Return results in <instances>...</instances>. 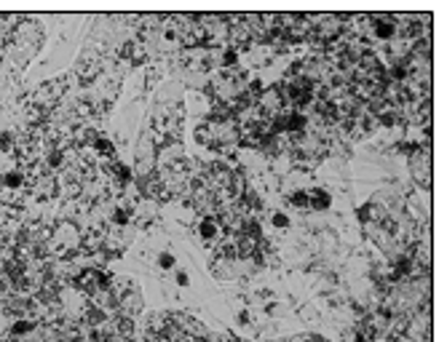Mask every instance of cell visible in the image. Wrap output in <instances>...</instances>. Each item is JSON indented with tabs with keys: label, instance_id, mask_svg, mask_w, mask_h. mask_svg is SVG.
<instances>
[{
	"label": "cell",
	"instance_id": "cell-1",
	"mask_svg": "<svg viewBox=\"0 0 447 342\" xmlns=\"http://www.w3.org/2000/svg\"><path fill=\"white\" fill-rule=\"evenodd\" d=\"M195 139L206 150L231 155L239 147V123L236 118H219V115L209 112V118L201 120L198 128H195Z\"/></svg>",
	"mask_w": 447,
	"mask_h": 342
},
{
	"label": "cell",
	"instance_id": "cell-2",
	"mask_svg": "<svg viewBox=\"0 0 447 342\" xmlns=\"http://www.w3.org/2000/svg\"><path fill=\"white\" fill-rule=\"evenodd\" d=\"M182 123H185V107L182 102L163 104L153 115V128H150V142L155 150H169L171 144L179 147L182 139Z\"/></svg>",
	"mask_w": 447,
	"mask_h": 342
},
{
	"label": "cell",
	"instance_id": "cell-3",
	"mask_svg": "<svg viewBox=\"0 0 447 342\" xmlns=\"http://www.w3.org/2000/svg\"><path fill=\"white\" fill-rule=\"evenodd\" d=\"M174 62H179L185 70H193V72H211L214 67H219V48H211V46L179 48Z\"/></svg>",
	"mask_w": 447,
	"mask_h": 342
},
{
	"label": "cell",
	"instance_id": "cell-4",
	"mask_svg": "<svg viewBox=\"0 0 447 342\" xmlns=\"http://www.w3.org/2000/svg\"><path fill=\"white\" fill-rule=\"evenodd\" d=\"M410 174L420 190H431V142H420L410 155Z\"/></svg>",
	"mask_w": 447,
	"mask_h": 342
},
{
	"label": "cell",
	"instance_id": "cell-5",
	"mask_svg": "<svg viewBox=\"0 0 447 342\" xmlns=\"http://www.w3.org/2000/svg\"><path fill=\"white\" fill-rule=\"evenodd\" d=\"M198 232H201V238L206 240V244H214V240L222 236V230H219V224L214 216H203L201 224H198Z\"/></svg>",
	"mask_w": 447,
	"mask_h": 342
},
{
	"label": "cell",
	"instance_id": "cell-6",
	"mask_svg": "<svg viewBox=\"0 0 447 342\" xmlns=\"http://www.w3.org/2000/svg\"><path fill=\"white\" fill-rule=\"evenodd\" d=\"M329 204H332V196H329L327 190H308V208H313V212H324V208H329Z\"/></svg>",
	"mask_w": 447,
	"mask_h": 342
},
{
	"label": "cell",
	"instance_id": "cell-7",
	"mask_svg": "<svg viewBox=\"0 0 447 342\" xmlns=\"http://www.w3.org/2000/svg\"><path fill=\"white\" fill-rule=\"evenodd\" d=\"M3 190H25V174L19 168H11L3 174Z\"/></svg>",
	"mask_w": 447,
	"mask_h": 342
},
{
	"label": "cell",
	"instance_id": "cell-8",
	"mask_svg": "<svg viewBox=\"0 0 447 342\" xmlns=\"http://www.w3.org/2000/svg\"><path fill=\"white\" fill-rule=\"evenodd\" d=\"M289 204L297 206V208H308V190H295L292 198H289Z\"/></svg>",
	"mask_w": 447,
	"mask_h": 342
},
{
	"label": "cell",
	"instance_id": "cell-9",
	"mask_svg": "<svg viewBox=\"0 0 447 342\" xmlns=\"http://www.w3.org/2000/svg\"><path fill=\"white\" fill-rule=\"evenodd\" d=\"M158 268H163V270H171V268H174V254H169V252L158 254Z\"/></svg>",
	"mask_w": 447,
	"mask_h": 342
},
{
	"label": "cell",
	"instance_id": "cell-10",
	"mask_svg": "<svg viewBox=\"0 0 447 342\" xmlns=\"http://www.w3.org/2000/svg\"><path fill=\"white\" fill-rule=\"evenodd\" d=\"M271 222L276 224V228H289V220H287V214H281V212H276L271 216Z\"/></svg>",
	"mask_w": 447,
	"mask_h": 342
},
{
	"label": "cell",
	"instance_id": "cell-11",
	"mask_svg": "<svg viewBox=\"0 0 447 342\" xmlns=\"http://www.w3.org/2000/svg\"><path fill=\"white\" fill-rule=\"evenodd\" d=\"M177 284H179V286H187V284H190V278H187L185 270H179V273H177Z\"/></svg>",
	"mask_w": 447,
	"mask_h": 342
}]
</instances>
